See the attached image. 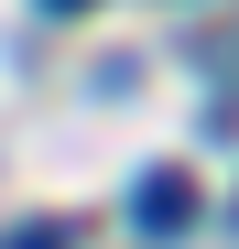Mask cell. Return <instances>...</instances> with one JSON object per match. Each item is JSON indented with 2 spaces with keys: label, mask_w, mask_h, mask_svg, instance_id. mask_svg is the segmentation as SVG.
I'll return each instance as SVG.
<instances>
[{
  "label": "cell",
  "mask_w": 239,
  "mask_h": 249,
  "mask_svg": "<svg viewBox=\"0 0 239 249\" xmlns=\"http://www.w3.org/2000/svg\"><path fill=\"white\" fill-rule=\"evenodd\" d=\"M196 217H207V195H196L185 162H152V174L131 184V228H141V238H185Z\"/></svg>",
  "instance_id": "6da1fadb"
},
{
  "label": "cell",
  "mask_w": 239,
  "mask_h": 249,
  "mask_svg": "<svg viewBox=\"0 0 239 249\" xmlns=\"http://www.w3.org/2000/svg\"><path fill=\"white\" fill-rule=\"evenodd\" d=\"M0 249H76V228H55V217H44V228H22V238H0Z\"/></svg>",
  "instance_id": "7a4b0ae2"
},
{
  "label": "cell",
  "mask_w": 239,
  "mask_h": 249,
  "mask_svg": "<svg viewBox=\"0 0 239 249\" xmlns=\"http://www.w3.org/2000/svg\"><path fill=\"white\" fill-rule=\"evenodd\" d=\"M44 11H98V0H44Z\"/></svg>",
  "instance_id": "3957f363"
}]
</instances>
